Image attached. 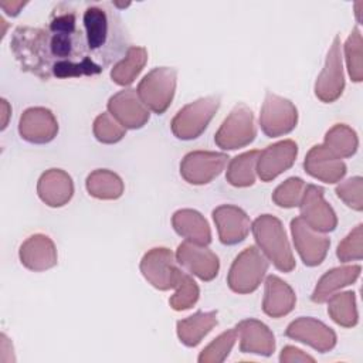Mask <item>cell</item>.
<instances>
[{
	"instance_id": "d6986e66",
	"label": "cell",
	"mask_w": 363,
	"mask_h": 363,
	"mask_svg": "<svg viewBox=\"0 0 363 363\" xmlns=\"http://www.w3.org/2000/svg\"><path fill=\"white\" fill-rule=\"evenodd\" d=\"M213 220L216 223L220 241L233 245L242 241L250 233V218L244 210L233 204H223L214 208Z\"/></svg>"
},
{
	"instance_id": "60d3db41",
	"label": "cell",
	"mask_w": 363,
	"mask_h": 363,
	"mask_svg": "<svg viewBox=\"0 0 363 363\" xmlns=\"http://www.w3.org/2000/svg\"><path fill=\"white\" fill-rule=\"evenodd\" d=\"M26 1H0V7L3 11H6L9 16H17L20 10L26 6Z\"/></svg>"
},
{
	"instance_id": "8992f818",
	"label": "cell",
	"mask_w": 363,
	"mask_h": 363,
	"mask_svg": "<svg viewBox=\"0 0 363 363\" xmlns=\"http://www.w3.org/2000/svg\"><path fill=\"white\" fill-rule=\"evenodd\" d=\"M177 72L170 67H157L147 72L138 85V95L147 109L155 113H163L176 91Z\"/></svg>"
},
{
	"instance_id": "cb8c5ba5",
	"label": "cell",
	"mask_w": 363,
	"mask_h": 363,
	"mask_svg": "<svg viewBox=\"0 0 363 363\" xmlns=\"http://www.w3.org/2000/svg\"><path fill=\"white\" fill-rule=\"evenodd\" d=\"M296 303V296L292 288L277 275H269L265 279V292L262 299V311L271 318L288 315Z\"/></svg>"
},
{
	"instance_id": "b9f144b4",
	"label": "cell",
	"mask_w": 363,
	"mask_h": 363,
	"mask_svg": "<svg viewBox=\"0 0 363 363\" xmlns=\"http://www.w3.org/2000/svg\"><path fill=\"white\" fill-rule=\"evenodd\" d=\"M10 113H11V108H10L9 102L6 99H1V129H4L7 126Z\"/></svg>"
},
{
	"instance_id": "44dd1931",
	"label": "cell",
	"mask_w": 363,
	"mask_h": 363,
	"mask_svg": "<svg viewBox=\"0 0 363 363\" xmlns=\"http://www.w3.org/2000/svg\"><path fill=\"white\" fill-rule=\"evenodd\" d=\"M18 257L26 268L40 272L57 264V248L48 235L34 234L20 245Z\"/></svg>"
},
{
	"instance_id": "4fadbf2b",
	"label": "cell",
	"mask_w": 363,
	"mask_h": 363,
	"mask_svg": "<svg viewBox=\"0 0 363 363\" xmlns=\"http://www.w3.org/2000/svg\"><path fill=\"white\" fill-rule=\"evenodd\" d=\"M301 218L313 230L320 233L333 231L337 225V218L333 208L323 197V189L315 184L305 187L302 200L299 203Z\"/></svg>"
},
{
	"instance_id": "30bf717a",
	"label": "cell",
	"mask_w": 363,
	"mask_h": 363,
	"mask_svg": "<svg viewBox=\"0 0 363 363\" xmlns=\"http://www.w3.org/2000/svg\"><path fill=\"white\" fill-rule=\"evenodd\" d=\"M227 159L228 156L225 153L194 150L183 157L180 174L190 184H207L221 173Z\"/></svg>"
},
{
	"instance_id": "83f0119b",
	"label": "cell",
	"mask_w": 363,
	"mask_h": 363,
	"mask_svg": "<svg viewBox=\"0 0 363 363\" xmlns=\"http://www.w3.org/2000/svg\"><path fill=\"white\" fill-rule=\"evenodd\" d=\"M85 186L88 193L99 200H115L123 193L122 179L106 169H96L89 173Z\"/></svg>"
},
{
	"instance_id": "3957f363",
	"label": "cell",
	"mask_w": 363,
	"mask_h": 363,
	"mask_svg": "<svg viewBox=\"0 0 363 363\" xmlns=\"http://www.w3.org/2000/svg\"><path fill=\"white\" fill-rule=\"evenodd\" d=\"M251 228L258 248L267 259L277 269L291 272L295 268V258L282 223L271 214H262L252 223Z\"/></svg>"
},
{
	"instance_id": "7bdbcfd3",
	"label": "cell",
	"mask_w": 363,
	"mask_h": 363,
	"mask_svg": "<svg viewBox=\"0 0 363 363\" xmlns=\"http://www.w3.org/2000/svg\"><path fill=\"white\" fill-rule=\"evenodd\" d=\"M363 6V1H357L356 4H354V9H356V17H357V21L359 23H362V17H360V7Z\"/></svg>"
},
{
	"instance_id": "d590c367",
	"label": "cell",
	"mask_w": 363,
	"mask_h": 363,
	"mask_svg": "<svg viewBox=\"0 0 363 363\" xmlns=\"http://www.w3.org/2000/svg\"><path fill=\"white\" fill-rule=\"evenodd\" d=\"M305 187L306 186L302 179L289 177L274 190L272 200L279 207H285V208L296 207L302 200Z\"/></svg>"
},
{
	"instance_id": "f546056e",
	"label": "cell",
	"mask_w": 363,
	"mask_h": 363,
	"mask_svg": "<svg viewBox=\"0 0 363 363\" xmlns=\"http://www.w3.org/2000/svg\"><path fill=\"white\" fill-rule=\"evenodd\" d=\"M259 153V150H250L231 159L225 173L227 182L235 187H248L254 184Z\"/></svg>"
},
{
	"instance_id": "ab89813d",
	"label": "cell",
	"mask_w": 363,
	"mask_h": 363,
	"mask_svg": "<svg viewBox=\"0 0 363 363\" xmlns=\"http://www.w3.org/2000/svg\"><path fill=\"white\" fill-rule=\"evenodd\" d=\"M279 360L282 363H296V362H315V359L309 354H306L305 352H302L301 349H296L294 346H285L281 352Z\"/></svg>"
},
{
	"instance_id": "e575fe53",
	"label": "cell",
	"mask_w": 363,
	"mask_h": 363,
	"mask_svg": "<svg viewBox=\"0 0 363 363\" xmlns=\"http://www.w3.org/2000/svg\"><path fill=\"white\" fill-rule=\"evenodd\" d=\"M174 289H176L174 294L169 299V303L174 311L190 309L197 302L199 295H200V289H199L197 284L186 272H182L180 279Z\"/></svg>"
},
{
	"instance_id": "7402d4cb",
	"label": "cell",
	"mask_w": 363,
	"mask_h": 363,
	"mask_svg": "<svg viewBox=\"0 0 363 363\" xmlns=\"http://www.w3.org/2000/svg\"><path fill=\"white\" fill-rule=\"evenodd\" d=\"M240 335V350L242 353H252L269 356L275 350V337L269 328L257 319L241 320L235 326Z\"/></svg>"
},
{
	"instance_id": "836d02e7",
	"label": "cell",
	"mask_w": 363,
	"mask_h": 363,
	"mask_svg": "<svg viewBox=\"0 0 363 363\" xmlns=\"http://www.w3.org/2000/svg\"><path fill=\"white\" fill-rule=\"evenodd\" d=\"M362 34L359 28H353L350 35L345 43V55L347 71L354 82H360L363 79V51H362Z\"/></svg>"
},
{
	"instance_id": "8fae6325",
	"label": "cell",
	"mask_w": 363,
	"mask_h": 363,
	"mask_svg": "<svg viewBox=\"0 0 363 363\" xmlns=\"http://www.w3.org/2000/svg\"><path fill=\"white\" fill-rule=\"evenodd\" d=\"M345 89V77L342 67V52H340V38L336 35L328 51L323 69L315 82V95L322 102L336 101Z\"/></svg>"
},
{
	"instance_id": "8d00e7d4",
	"label": "cell",
	"mask_w": 363,
	"mask_h": 363,
	"mask_svg": "<svg viewBox=\"0 0 363 363\" xmlns=\"http://www.w3.org/2000/svg\"><path fill=\"white\" fill-rule=\"evenodd\" d=\"M126 133L123 128L109 112H102L94 121V135L102 143H116Z\"/></svg>"
},
{
	"instance_id": "e0dca14e",
	"label": "cell",
	"mask_w": 363,
	"mask_h": 363,
	"mask_svg": "<svg viewBox=\"0 0 363 363\" xmlns=\"http://www.w3.org/2000/svg\"><path fill=\"white\" fill-rule=\"evenodd\" d=\"M298 155V145L291 140H281L265 147L257 162V173L262 182H271L288 170Z\"/></svg>"
},
{
	"instance_id": "9a60e30c",
	"label": "cell",
	"mask_w": 363,
	"mask_h": 363,
	"mask_svg": "<svg viewBox=\"0 0 363 363\" xmlns=\"http://www.w3.org/2000/svg\"><path fill=\"white\" fill-rule=\"evenodd\" d=\"M285 335L294 340L309 345L320 353L332 350L336 345V333L323 322L313 318H298L292 320Z\"/></svg>"
},
{
	"instance_id": "6da1fadb",
	"label": "cell",
	"mask_w": 363,
	"mask_h": 363,
	"mask_svg": "<svg viewBox=\"0 0 363 363\" xmlns=\"http://www.w3.org/2000/svg\"><path fill=\"white\" fill-rule=\"evenodd\" d=\"M64 6H57L45 28L17 27L11 38L13 54L21 69L45 81L101 74L104 68L89 55L77 13Z\"/></svg>"
},
{
	"instance_id": "603a6c76",
	"label": "cell",
	"mask_w": 363,
	"mask_h": 363,
	"mask_svg": "<svg viewBox=\"0 0 363 363\" xmlns=\"http://www.w3.org/2000/svg\"><path fill=\"white\" fill-rule=\"evenodd\" d=\"M37 193L41 201L50 207L67 204L74 194L71 176L61 169H50L41 174L37 183Z\"/></svg>"
},
{
	"instance_id": "7a4b0ae2",
	"label": "cell",
	"mask_w": 363,
	"mask_h": 363,
	"mask_svg": "<svg viewBox=\"0 0 363 363\" xmlns=\"http://www.w3.org/2000/svg\"><path fill=\"white\" fill-rule=\"evenodd\" d=\"M84 31L91 58L102 68L125 57L129 40L123 21L111 3L92 4L84 11Z\"/></svg>"
},
{
	"instance_id": "2e32d148",
	"label": "cell",
	"mask_w": 363,
	"mask_h": 363,
	"mask_svg": "<svg viewBox=\"0 0 363 363\" xmlns=\"http://www.w3.org/2000/svg\"><path fill=\"white\" fill-rule=\"evenodd\" d=\"M176 259L201 281H211L220 269L218 257L206 245L184 241L177 247Z\"/></svg>"
},
{
	"instance_id": "1f68e13d",
	"label": "cell",
	"mask_w": 363,
	"mask_h": 363,
	"mask_svg": "<svg viewBox=\"0 0 363 363\" xmlns=\"http://www.w3.org/2000/svg\"><path fill=\"white\" fill-rule=\"evenodd\" d=\"M328 313L333 322L343 328H353L357 325L359 315L356 308V296L353 292L333 294L328 299Z\"/></svg>"
},
{
	"instance_id": "4316f807",
	"label": "cell",
	"mask_w": 363,
	"mask_h": 363,
	"mask_svg": "<svg viewBox=\"0 0 363 363\" xmlns=\"http://www.w3.org/2000/svg\"><path fill=\"white\" fill-rule=\"evenodd\" d=\"M217 325V312H196L177 322V336L186 346L199 345L203 337Z\"/></svg>"
},
{
	"instance_id": "4dcf8cb0",
	"label": "cell",
	"mask_w": 363,
	"mask_h": 363,
	"mask_svg": "<svg viewBox=\"0 0 363 363\" xmlns=\"http://www.w3.org/2000/svg\"><path fill=\"white\" fill-rule=\"evenodd\" d=\"M323 146L339 159L350 157L357 150L359 139L350 126L336 123L326 132Z\"/></svg>"
},
{
	"instance_id": "5b68a950",
	"label": "cell",
	"mask_w": 363,
	"mask_h": 363,
	"mask_svg": "<svg viewBox=\"0 0 363 363\" xmlns=\"http://www.w3.org/2000/svg\"><path fill=\"white\" fill-rule=\"evenodd\" d=\"M220 106L218 95H208L183 106L172 119L170 128L176 138L190 140L199 138Z\"/></svg>"
},
{
	"instance_id": "52a82bcc",
	"label": "cell",
	"mask_w": 363,
	"mask_h": 363,
	"mask_svg": "<svg viewBox=\"0 0 363 363\" xmlns=\"http://www.w3.org/2000/svg\"><path fill=\"white\" fill-rule=\"evenodd\" d=\"M255 135L252 111L245 104H237L216 132L214 142L221 149L234 150L250 145Z\"/></svg>"
},
{
	"instance_id": "ffe728a7",
	"label": "cell",
	"mask_w": 363,
	"mask_h": 363,
	"mask_svg": "<svg viewBox=\"0 0 363 363\" xmlns=\"http://www.w3.org/2000/svg\"><path fill=\"white\" fill-rule=\"evenodd\" d=\"M303 167L308 174L325 183H336L346 174V164L342 159L330 153L323 145L311 147L305 157Z\"/></svg>"
},
{
	"instance_id": "f35d334b",
	"label": "cell",
	"mask_w": 363,
	"mask_h": 363,
	"mask_svg": "<svg viewBox=\"0 0 363 363\" xmlns=\"http://www.w3.org/2000/svg\"><path fill=\"white\" fill-rule=\"evenodd\" d=\"M337 197L356 211L363 210V179L360 176L350 177L336 187Z\"/></svg>"
},
{
	"instance_id": "ac0fdd59",
	"label": "cell",
	"mask_w": 363,
	"mask_h": 363,
	"mask_svg": "<svg viewBox=\"0 0 363 363\" xmlns=\"http://www.w3.org/2000/svg\"><path fill=\"white\" fill-rule=\"evenodd\" d=\"M57 132L58 122L54 113L47 108H28L20 116L18 133L30 143L51 142L57 136Z\"/></svg>"
},
{
	"instance_id": "9c48e42d",
	"label": "cell",
	"mask_w": 363,
	"mask_h": 363,
	"mask_svg": "<svg viewBox=\"0 0 363 363\" xmlns=\"http://www.w3.org/2000/svg\"><path fill=\"white\" fill-rule=\"evenodd\" d=\"M298 122V111L295 105L277 94L267 92L261 113L259 125L262 132L269 138L289 133Z\"/></svg>"
},
{
	"instance_id": "d6a6232c",
	"label": "cell",
	"mask_w": 363,
	"mask_h": 363,
	"mask_svg": "<svg viewBox=\"0 0 363 363\" xmlns=\"http://www.w3.org/2000/svg\"><path fill=\"white\" fill-rule=\"evenodd\" d=\"M235 340H237L235 329H228V330L223 332L210 345H207L201 350V353L199 356V362L200 363H221V362H224V359L231 352Z\"/></svg>"
},
{
	"instance_id": "74e56055",
	"label": "cell",
	"mask_w": 363,
	"mask_h": 363,
	"mask_svg": "<svg viewBox=\"0 0 363 363\" xmlns=\"http://www.w3.org/2000/svg\"><path fill=\"white\" fill-rule=\"evenodd\" d=\"M363 225L357 224L337 245L336 255L340 261H359L363 257Z\"/></svg>"
},
{
	"instance_id": "277c9868",
	"label": "cell",
	"mask_w": 363,
	"mask_h": 363,
	"mask_svg": "<svg viewBox=\"0 0 363 363\" xmlns=\"http://www.w3.org/2000/svg\"><path fill=\"white\" fill-rule=\"evenodd\" d=\"M267 269V257L258 247L250 245L233 261L228 271L227 284L230 289L237 294L254 292L259 286Z\"/></svg>"
},
{
	"instance_id": "484cf974",
	"label": "cell",
	"mask_w": 363,
	"mask_h": 363,
	"mask_svg": "<svg viewBox=\"0 0 363 363\" xmlns=\"http://www.w3.org/2000/svg\"><path fill=\"white\" fill-rule=\"evenodd\" d=\"M360 265H345L328 271L316 284L311 299L316 303L326 302L336 291L353 284L360 275Z\"/></svg>"
},
{
	"instance_id": "f1b7e54d",
	"label": "cell",
	"mask_w": 363,
	"mask_h": 363,
	"mask_svg": "<svg viewBox=\"0 0 363 363\" xmlns=\"http://www.w3.org/2000/svg\"><path fill=\"white\" fill-rule=\"evenodd\" d=\"M147 61V51L143 47H129L125 57L116 62L111 71V78L118 85H129L143 69Z\"/></svg>"
},
{
	"instance_id": "ba28073f",
	"label": "cell",
	"mask_w": 363,
	"mask_h": 363,
	"mask_svg": "<svg viewBox=\"0 0 363 363\" xmlns=\"http://www.w3.org/2000/svg\"><path fill=\"white\" fill-rule=\"evenodd\" d=\"M140 272L152 286L167 291L176 288L183 271L176 265L174 255L169 248L156 247L143 255Z\"/></svg>"
},
{
	"instance_id": "5bb4252c",
	"label": "cell",
	"mask_w": 363,
	"mask_h": 363,
	"mask_svg": "<svg viewBox=\"0 0 363 363\" xmlns=\"http://www.w3.org/2000/svg\"><path fill=\"white\" fill-rule=\"evenodd\" d=\"M108 112L126 129H139L149 121V109L132 88L112 95L108 101Z\"/></svg>"
},
{
	"instance_id": "d4e9b609",
	"label": "cell",
	"mask_w": 363,
	"mask_h": 363,
	"mask_svg": "<svg viewBox=\"0 0 363 363\" xmlns=\"http://www.w3.org/2000/svg\"><path fill=\"white\" fill-rule=\"evenodd\" d=\"M172 225L179 235L186 238V241L200 245H207L211 241V231L208 223L196 210H177L172 217Z\"/></svg>"
},
{
	"instance_id": "7c38bea8",
	"label": "cell",
	"mask_w": 363,
	"mask_h": 363,
	"mask_svg": "<svg viewBox=\"0 0 363 363\" xmlns=\"http://www.w3.org/2000/svg\"><path fill=\"white\" fill-rule=\"evenodd\" d=\"M291 231L295 248L303 264L308 267L319 265L328 254L330 245L329 238L320 231L309 227L301 216L291 221Z\"/></svg>"
}]
</instances>
